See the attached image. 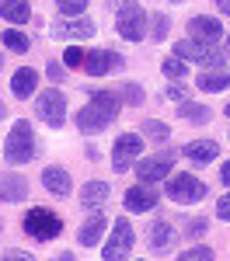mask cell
Listing matches in <instances>:
<instances>
[{"label":"cell","instance_id":"6da1fadb","mask_svg":"<svg viewBox=\"0 0 230 261\" xmlns=\"http://www.w3.org/2000/svg\"><path fill=\"white\" fill-rule=\"evenodd\" d=\"M119 108H122V101L115 98V94L94 91L91 101L77 112V129H81L84 136H98V133H105L112 122L119 119Z\"/></svg>","mask_w":230,"mask_h":261},{"label":"cell","instance_id":"7a4b0ae2","mask_svg":"<svg viewBox=\"0 0 230 261\" xmlns=\"http://www.w3.org/2000/svg\"><path fill=\"white\" fill-rule=\"evenodd\" d=\"M4 157L7 164H28L35 157V133H32V122L18 119L7 133V143H4Z\"/></svg>","mask_w":230,"mask_h":261},{"label":"cell","instance_id":"3957f363","mask_svg":"<svg viewBox=\"0 0 230 261\" xmlns=\"http://www.w3.org/2000/svg\"><path fill=\"white\" fill-rule=\"evenodd\" d=\"M21 226H24V233H28L32 241H56V237L63 233V220L53 213V209H42V205L28 209Z\"/></svg>","mask_w":230,"mask_h":261},{"label":"cell","instance_id":"277c9868","mask_svg":"<svg viewBox=\"0 0 230 261\" xmlns=\"http://www.w3.org/2000/svg\"><path fill=\"white\" fill-rule=\"evenodd\" d=\"M146 24H150V18L143 14V7H140L136 0L122 4V7H119V14H115V32H119L125 42H143Z\"/></svg>","mask_w":230,"mask_h":261},{"label":"cell","instance_id":"5b68a950","mask_svg":"<svg viewBox=\"0 0 230 261\" xmlns=\"http://www.w3.org/2000/svg\"><path fill=\"white\" fill-rule=\"evenodd\" d=\"M209 195L206 181H199L195 174H167V199L178 202V205H192V202H202Z\"/></svg>","mask_w":230,"mask_h":261},{"label":"cell","instance_id":"8992f818","mask_svg":"<svg viewBox=\"0 0 230 261\" xmlns=\"http://www.w3.org/2000/svg\"><path fill=\"white\" fill-rule=\"evenodd\" d=\"M35 112H39V119L49 129H63V122H66V94H63L60 87L42 91L39 98H35Z\"/></svg>","mask_w":230,"mask_h":261},{"label":"cell","instance_id":"52a82bcc","mask_svg":"<svg viewBox=\"0 0 230 261\" xmlns=\"http://www.w3.org/2000/svg\"><path fill=\"white\" fill-rule=\"evenodd\" d=\"M133 244H136V233H133V223L119 216V220L112 223V237L105 241L101 258H105V261H122V258H129Z\"/></svg>","mask_w":230,"mask_h":261},{"label":"cell","instance_id":"ba28073f","mask_svg":"<svg viewBox=\"0 0 230 261\" xmlns=\"http://www.w3.org/2000/svg\"><path fill=\"white\" fill-rule=\"evenodd\" d=\"M174 56L185 63H199V66H223V53L216 45H206V42H195V39H185L174 45Z\"/></svg>","mask_w":230,"mask_h":261},{"label":"cell","instance_id":"9c48e42d","mask_svg":"<svg viewBox=\"0 0 230 261\" xmlns=\"http://www.w3.org/2000/svg\"><path fill=\"white\" fill-rule=\"evenodd\" d=\"M171 167H174V150H164V153H154V157H140L133 171H136V178H140V181L154 185V181L167 178Z\"/></svg>","mask_w":230,"mask_h":261},{"label":"cell","instance_id":"30bf717a","mask_svg":"<svg viewBox=\"0 0 230 261\" xmlns=\"http://www.w3.org/2000/svg\"><path fill=\"white\" fill-rule=\"evenodd\" d=\"M136 157H143V140H140V133H122V136L115 140V150H112V167H115V174H119V171H129Z\"/></svg>","mask_w":230,"mask_h":261},{"label":"cell","instance_id":"8fae6325","mask_svg":"<svg viewBox=\"0 0 230 261\" xmlns=\"http://www.w3.org/2000/svg\"><path fill=\"white\" fill-rule=\"evenodd\" d=\"M125 60L119 53H112V49H94V53H87V60H84V70H87V77H108V73H115V70H122Z\"/></svg>","mask_w":230,"mask_h":261},{"label":"cell","instance_id":"7c38bea8","mask_svg":"<svg viewBox=\"0 0 230 261\" xmlns=\"http://www.w3.org/2000/svg\"><path fill=\"white\" fill-rule=\"evenodd\" d=\"M94 35V21L81 14V18H56L53 21V39H91Z\"/></svg>","mask_w":230,"mask_h":261},{"label":"cell","instance_id":"4fadbf2b","mask_svg":"<svg viewBox=\"0 0 230 261\" xmlns=\"http://www.w3.org/2000/svg\"><path fill=\"white\" fill-rule=\"evenodd\" d=\"M122 202H125V209H129V213H150V209H157L161 195H157L146 181H140V185H133V188L122 195Z\"/></svg>","mask_w":230,"mask_h":261},{"label":"cell","instance_id":"5bb4252c","mask_svg":"<svg viewBox=\"0 0 230 261\" xmlns=\"http://www.w3.org/2000/svg\"><path fill=\"white\" fill-rule=\"evenodd\" d=\"M188 35L195 42H206V45H216V42L223 39V28H220V21L209 18V14H195V18L188 21Z\"/></svg>","mask_w":230,"mask_h":261},{"label":"cell","instance_id":"9a60e30c","mask_svg":"<svg viewBox=\"0 0 230 261\" xmlns=\"http://www.w3.org/2000/svg\"><path fill=\"white\" fill-rule=\"evenodd\" d=\"M174 226H171V220H154L150 223V233H146V244L157 251V254H167L171 247H174Z\"/></svg>","mask_w":230,"mask_h":261},{"label":"cell","instance_id":"2e32d148","mask_svg":"<svg viewBox=\"0 0 230 261\" xmlns=\"http://www.w3.org/2000/svg\"><path fill=\"white\" fill-rule=\"evenodd\" d=\"M24 199H28V181L21 174L4 171L0 174V202H24Z\"/></svg>","mask_w":230,"mask_h":261},{"label":"cell","instance_id":"e0dca14e","mask_svg":"<svg viewBox=\"0 0 230 261\" xmlns=\"http://www.w3.org/2000/svg\"><path fill=\"white\" fill-rule=\"evenodd\" d=\"M230 87V66H213L206 73H199V91L206 94H220Z\"/></svg>","mask_w":230,"mask_h":261},{"label":"cell","instance_id":"ac0fdd59","mask_svg":"<svg viewBox=\"0 0 230 261\" xmlns=\"http://www.w3.org/2000/svg\"><path fill=\"white\" fill-rule=\"evenodd\" d=\"M42 185H45V192H53V195H70L73 192V181H70V174L63 171V167H45L42 171Z\"/></svg>","mask_w":230,"mask_h":261},{"label":"cell","instance_id":"d6986e66","mask_svg":"<svg viewBox=\"0 0 230 261\" xmlns=\"http://www.w3.org/2000/svg\"><path fill=\"white\" fill-rule=\"evenodd\" d=\"M185 157L192 164H209V161L220 157V143H216V140H192L185 146Z\"/></svg>","mask_w":230,"mask_h":261},{"label":"cell","instance_id":"ffe728a7","mask_svg":"<svg viewBox=\"0 0 230 261\" xmlns=\"http://www.w3.org/2000/svg\"><path fill=\"white\" fill-rule=\"evenodd\" d=\"M108 195H112V188L105 181H87L81 188V205L84 209H101L105 202H108Z\"/></svg>","mask_w":230,"mask_h":261},{"label":"cell","instance_id":"44dd1931","mask_svg":"<svg viewBox=\"0 0 230 261\" xmlns=\"http://www.w3.org/2000/svg\"><path fill=\"white\" fill-rule=\"evenodd\" d=\"M105 226H108V220H105L101 213H91V216H87V223H84L81 230H77V241H81L84 247H94V244L101 241Z\"/></svg>","mask_w":230,"mask_h":261},{"label":"cell","instance_id":"7402d4cb","mask_svg":"<svg viewBox=\"0 0 230 261\" xmlns=\"http://www.w3.org/2000/svg\"><path fill=\"white\" fill-rule=\"evenodd\" d=\"M35 87H39V73H35L32 66L14 70V77H11V91H14V98H32Z\"/></svg>","mask_w":230,"mask_h":261},{"label":"cell","instance_id":"603a6c76","mask_svg":"<svg viewBox=\"0 0 230 261\" xmlns=\"http://www.w3.org/2000/svg\"><path fill=\"white\" fill-rule=\"evenodd\" d=\"M0 18L11 21V24H24V21H32V4L28 0H4L0 4Z\"/></svg>","mask_w":230,"mask_h":261},{"label":"cell","instance_id":"cb8c5ba5","mask_svg":"<svg viewBox=\"0 0 230 261\" xmlns=\"http://www.w3.org/2000/svg\"><path fill=\"white\" fill-rule=\"evenodd\" d=\"M178 115H182L185 122H199V125H206V122L213 119V108L199 105V101H178Z\"/></svg>","mask_w":230,"mask_h":261},{"label":"cell","instance_id":"d4e9b609","mask_svg":"<svg viewBox=\"0 0 230 261\" xmlns=\"http://www.w3.org/2000/svg\"><path fill=\"white\" fill-rule=\"evenodd\" d=\"M140 133H143V140H150V143H161V146H164V143L171 140V129H167L164 122H157V119H143Z\"/></svg>","mask_w":230,"mask_h":261},{"label":"cell","instance_id":"484cf974","mask_svg":"<svg viewBox=\"0 0 230 261\" xmlns=\"http://www.w3.org/2000/svg\"><path fill=\"white\" fill-rule=\"evenodd\" d=\"M4 45H7L11 53H28V49H32L28 35H21L18 28H7V32H4Z\"/></svg>","mask_w":230,"mask_h":261},{"label":"cell","instance_id":"4316f807","mask_svg":"<svg viewBox=\"0 0 230 261\" xmlns=\"http://www.w3.org/2000/svg\"><path fill=\"white\" fill-rule=\"evenodd\" d=\"M161 73H164L167 81H182L188 73V66H185V60H178V56H167V60L161 63Z\"/></svg>","mask_w":230,"mask_h":261},{"label":"cell","instance_id":"83f0119b","mask_svg":"<svg viewBox=\"0 0 230 261\" xmlns=\"http://www.w3.org/2000/svg\"><path fill=\"white\" fill-rule=\"evenodd\" d=\"M56 11L63 18H81L87 14V0H56Z\"/></svg>","mask_w":230,"mask_h":261},{"label":"cell","instance_id":"f1b7e54d","mask_svg":"<svg viewBox=\"0 0 230 261\" xmlns=\"http://www.w3.org/2000/svg\"><path fill=\"white\" fill-rule=\"evenodd\" d=\"M178 258L182 261H213L216 258V251H213V247H206V244H192V247H188V251H182V254H178Z\"/></svg>","mask_w":230,"mask_h":261},{"label":"cell","instance_id":"f546056e","mask_svg":"<svg viewBox=\"0 0 230 261\" xmlns=\"http://www.w3.org/2000/svg\"><path fill=\"white\" fill-rule=\"evenodd\" d=\"M122 101L133 105V108H140V105H143V87H140L136 81H125L122 84Z\"/></svg>","mask_w":230,"mask_h":261},{"label":"cell","instance_id":"4dcf8cb0","mask_svg":"<svg viewBox=\"0 0 230 261\" xmlns=\"http://www.w3.org/2000/svg\"><path fill=\"white\" fill-rule=\"evenodd\" d=\"M150 39H154V42H164L167 39V18H164V14H150Z\"/></svg>","mask_w":230,"mask_h":261},{"label":"cell","instance_id":"1f68e13d","mask_svg":"<svg viewBox=\"0 0 230 261\" xmlns=\"http://www.w3.org/2000/svg\"><path fill=\"white\" fill-rule=\"evenodd\" d=\"M84 60H87V53H84L81 45H66V49H63V63H66V70H70V66H84Z\"/></svg>","mask_w":230,"mask_h":261},{"label":"cell","instance_id":"d6a6232c","mask_svg":"<svg viewBox=\"0 0 230 261\" xmlns=\"http://www.w3.org/2000/svg\"><path fill=\"white\" fill-rule=\"evenodd\" d=\"M182 223H185V233H188V237H202V233H206V226H209L202 216H188V220H182Z\"/></svg>","mask_w":230,"mask_h":261},{"label":"cell","instance_id":"836d02e7","mask_svg":"<svg viewBox=\"0 0 230 261\" xmlns=\"http://www.w3.org/2000/svg\"><path fill=\"white\" fill-rule=\"evenodd\" d=\"M45 73H49V81H53V84H63V81H66V63L53 60L49 66H45Z\"/></svg>","mask_w":230,"mask_h":261},{"label":"cell","instance_id":"e575fe53","mask_svg":"<svg viewBox=\"0 0 230 261\" xmlns=\"http://www.w3.org/2000/svg\"><path fill=\"white\" fill-rule=\"evenodd\" d=\"M171 101H188L185 98V84H167V91H164Z\"/></svg>","mask_w":230,"mask_h":261},{"label":"cell","instance_id":"d590c367","mask_svg":"<svg viewBox=\"0 0 230 261\" xmlns=\"http://www.w3.org/2000/svg\"><path fill=\"white\" fill-rule=\"evenodd\" d=\"M216 216H220V220H227V223H230V195H223V199L216 202Z\"/></svg>","mask_w":230,"mask_h":261},{"label":"cell","instance_id":"8d00e7d4","mask_svg":"<svg viewBox=\"0 0 230 261\" xmlns=\"http://www.w3.org/2000/svg\"><path fill=\"white\" fill-rule=\"evenodd\" d=\"M220 178H223V185H227V188H230V161L223 164V167H220Z\"/></svg>","mask_w":230,"mask_h":261},{"label":"cell","instance_id":"74e56055","mask_svg":"<svg viewBox=\"0 0 230 261\" xmlns=\"http://www.w3.org/2000/svg\"><path fill=\"white\" fill-rule=\"evenodd\" d=\"M213 4H216V11H220V14H230V0H213Z\"/></svg>","mask_w":230,"mask_h":261},{"label":"cell","instance_id":"f35d334b","mask_svg":"<svg viewBox=\"0 0 230 261\" xmlns=\"http://www.w3.org/2000/svg\"><path fill=\"white\" fill-rule=\"evenodd\" d=\"M112 4H119V7H122V4H129V0H112Z\"/></svg>","mask_w":230,"mask_h":261},{"label":"cell","instance_id":"ab89813d","mask_svg":"<svg viewBox=\"0 0 230 261\" xmlns=\"http://www.w3.org/2000/svg\"><path fill=\"white\" fill-rule=\"evenodd\" d=\"M0 119H4V105H0Z\"/></svg>","mask_w":230,"mask_h":261},{"label":"cell","instance_id":"60d3db41","mask_svg":"<svg viewBox=\"0 0 230 261\" xmlns=\"http://www.w3.org/2000/svg\"><path fill=\"white\" fill-rule=\"evenodd\" d=\"M227 49H230V35H227Z\"/></svg>","mask_w":230,"mask_h":261},{"label":"cell","instance_id":"b9f144b4","mask_svg":"<svg viewBox=\"0 0 230 261\" xmlns=\"http://www.w3.org/2000/svg\"><path fill=\"white\" fill-rule=\"evenodd\" d=\"M171 4H182V0H171Z\"/></svg>","mask_w":230,"mask_h":261},{"label":"cell","instance_id":"7bdbcfd3","mask_svg":"<svg viewBox=\"0 0 230 261\" xmlns=\"http://www.w3.org/2000/svg\"><path fill=\"white\" fill-rule=\"evenodd\" d=\"M0 66H4V56H0Z\"/></svg>","mask_w":230,"mask_h":261},{"label":"cell","instance_id":"ee69618b","mask_svg":"<svg viewBox=\"0 0 230 261\" xmlns=\"http://www.w3.org/2000/svg\"><path fill=\"white\" fill-rule=\"evenodd\" d=\"M227 115H230V105H227Z\"/></svg>","mask_w":230,"mask_h":261}]
</instances>
